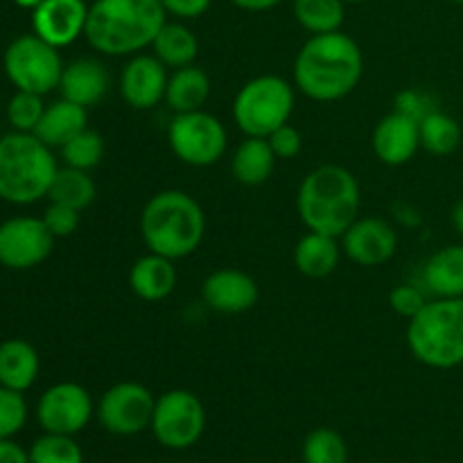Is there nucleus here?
Masks as SVG:
<instances>
[{
  "instance_id": "nucleus-1",
  "label": "nucleus",
  "mask_w": 463,
  "mask_h": 463,
  "mask_svg": "<svg viewBox=\"0 0 463 463\" xmlns=\"http://www.w3.org/2000/svg\"><path fill=\"white\" fill-rule=\"evenodd\" d=\"M364 59L355 41L344 32L312 34L294 59V84L317 102L346 98L360 84Z\"/></svg>"
},
{
  "instance_id": "nucleus-2",
  "label": "nucleus",
  "mask_w": 463,
  "mask_h": 463,
  "mask_svg": "<svg viewBox=\"0 0 463 463\" xmlns=\"http://www.w3.org/2000/svg\"><path fill=\"white\" fill-rule=\"evenodd\" d=\"M161 0H95L89 7L84 36L107 57L138 54L154 43L165 25Z\"/></svg>"
},
{
  "instance_id": "nucleus-3",
  "label": "nucleus",
  "mask_w": 463,
  "mask_h": 463,
  "mask_svg": "<svg viewBox=\"0 0 463 463\" xmlns=\"http://www.w3.org/2000/svg\"><path fill=\"white\" fill-rule=\"evenodd\" d=\"M360 184L355 175L342 165L315 167L298 185V217L317 233L342 238L360 217Z\"/></svg>"
},
{
  "instance_id": "nucleus-4",
  "label": "nucleus",
  "mask_w": 463,
  "mask_h": 463,
  "mask_svg": "<svg viewBox=\"0 0 463 463\" xmlns=\"http://www.w3.org/2000/svg\"><path fill=\"white\" fill-rule=\"evenodd\" d=\"M206 233V217L197 199L184 190L156 193L140 213V235L147 249L170 260L194 253Z\"/></svg>"
},
{
  "instance_id": "nucleus-5",
  "label": "nucleus",
  "mask_w": 463,
  "mask_h": 463,
  "mask_svg": "<svg viewBox=\"0 0 463 463\" xmlns=\"http://www.w3.org/2000/svg\"><path fill=\"white\" fill-rule=\"evenodd\" d=\"M57 170L50 147L34 134L14 131L0 138V199L5 202L23 206L48 197Z\"/></svg>"
},
{
  "instance_id": "nucleus-6",
  "label": "nucleus",
  "mask_w": 463,
  "mask_h": 463,
  "mask_svg": "<svg viewBox=\"0 0 463 463\" xmlns=\"http://www.w3.org/2000/svg\"><path fill=\"white\" fill-rule=\"evenodd\" d=\"M407 346L420 364L448 371L463 364V298H432L410 319Z\"/></svg>"
},
{
  "instance_id": "nucleus-7",
  "label": "nucleus",
  "mask_w": 463,
  "mask_h": 463,
  "mask_svg": "<svg viewBox=\"0 0 463 463\" xmlns=\"http://www.w3.org/2000/svg\"><path fill=\"white\" fill-rule=\"evenodd\" d=\"M294 111V89L279 75H260L238 90L233 102L235 125L244 136L267 138L288 125Z\"/></svg>"
},
{
  "instance_id": "nucleus-8",
  "label": "nucleus",
  "mask_w": 463,
  "mask_h": 463,
  "mask_svg": "<svg viewBox=\"0 0 463 463\" xmlns=\"http://www.w3.org/2000/svg\"><path fill=\"white\" fill-rule=\"evenodd\" d=\"M5 71L18 90L45 95L59 89L63 63L59 48L36 34L18 36L5 52Z\"/></svg>"
},
{
  "instance_id": "nucleus-9",
  "label": "nucleus",
  "mask_w": 463,
  "mask_h": 463,
  "mask_svg": "<svg viewBox=\"0 0 463 463\" xmlns=\"http://www.w3.org/2000/svg\"><path fill=\"white\" fill-rule=\"evenodd\" d=\"M154 439L167 450H188L206 430L203 402L188 389H172L156 398L152 414Z\"/></svg>"
},
{
  "instance_id": "nucleus-10",
  "label": "nucleus",
  "mask_w": 463,
  "mask_h": 463,
  "mask_svg": "<svg viewBox=\"0 0 463 463\" xmlns=\"http://www.w3.org/2000/svg\"><path fill=\"white\" fill-rule=\"evenodd\" d=\"M167 143L181 163L193 167H208L220 161L226 152L224 125L203 109L176 113L167 127Z\"/></svg>"
},
{
  "instance_id": "nucleus-11",
  "label": "nucleus",
  "mask_w": 463,
  "mask_h": 463,
  "mask_svg": "<svg viewBox=\"0 0 463 463\" xmlns=\"http://www.w3.org/2000/svg\"><path fill=\"white\" fill-rule=\"evenodd\" d=\"M156 398L140 383H118L99 398L95 414L99 425L116 437H136L152 425Z\"/></svg>"
},
{
  "instance_id": "nucleus-12",
  "label": "nucleus",
  "mask_w": 463,
  "mask_h": 463,
  "mask_svg": "<svg viewBox=\"0 0 463 463\" xmlns=\"http://www.w3.org/2000/svg\"><path fill=\"white\" fill-rule=\"evenodd\" d=\"M95 414L93 398L81 384L59 383L45 389L36 405V420L45 432L75 437Z\"/></svg>"
},
{
  "instance_id": "nucleus-13",
  "label": "nucleus",
  "mask_w": 463,
  "mask_h": 463,
  "mask_svg": "<svg viewBox=\"0 0 463 463\" xmlns=\"http://www.w3.org/2000/svg\"><path fill=\"white\" fill-rule=\"evenodd\" d=\"M54 235L43 220L14 217L0 224V265L9 269H32L52 253Z\"/></svg>"
},
{
  "instance_id": "nucleus-14",
  "label": "nucleus",
  "mask_w": 463,
  "mask_h": 463,
  "mask_svg": "<svg viewBox=\"0 0 463 463\" xmlns=\"http://www.w3.org/2000/svg\"><path fill=\"white\" fill-rule=\"evenodd\" d=\"M342 238L344 253L360 267L384 265L398 249L396 229L380 217H357Z\"/></svg>"
},
{
  "instance_id": "nucleus-15",
  "label": "nucleus",
  "mask_w": 463,
  "mask_h": 463,
  "mask_svg": "<svg viewBox=\"0 0 463 463\" xmlns=\"http://www.w3.org/2000/svg\"><path fill=\"white\" fill-rule=\"evenodd\" d=\"M89 5L84 0H43L32 14L34 34L54 48L75 43L86 30Z\"/></svg>"
},
{
  "instance_id": "nucleus-16",
  "label": "nucleus",
  "mask_w": 463,
  "mask_h": 463,
  "mask_svg": "<svg viewBox=\"0 0 463 463\" xmlns=\"http://www.w3.org/2000/svg\"><path fill=\"white\" fill-rule=\"evenodd\" d=\"M165 63L154 54H136L120 75V93L131 109L147 111L165 99L167 71Z\"/></svg>"
},
{
  "instance_id": "nucleus-17",
  "label": "nucleus",
  "mask_w": 463,
  "mask_h": 463,
  "mask_svg": "<svg viewBox=\"0 0 463 463\" xmlns=\"http://www.w3.org/2000/svg\"><path fill=\"white\" fill-rule=\"evenodd\" d=\"M258 283L240 269H217L206 276L202 298L211 310L222 315H242L258 303Z\"/></svg>"
},
{
  "instance_id": "nucleus-18",
  "label": "nucleus",
  "mask_w": 463,
  "mask_h": 463,
  "mask_svg": "<svg viewBox=\"0 0 463 463\" xmlns=\"http://www.w3.org/2000/svg\"><path fill=\"white\" fill-rule=\"evenodd\" d=\"M371 145H373L375 156L384 165H405L416 156L420 147L419 122L402 116V113L392 111L375 125Z\"/></svg>"
},
{
  "instance_id": "nucleus-19",
  "label": "nucleus",
  "mask_w": 463,
  "mask_h": 463,
  "mask_svg": "<svg viewBox=\"0 0 463 463\" xmlns=\"http://www.w3.org/2000/svg\"><path fill=\"white\" fill-rule=\"evenodd\" d=\"M63 99L90 109L102 102L109 90V72L98 59H75L63 66L61 81H59Z\"/></svg>"
},
{
  "instance_id": "nucleus-20",
  "label": "nucleus",
  "mask_w": 463,
  "mask_h": 463,
  "mask_svg": "<svg viewBox=\"0 0 463 463\" xmlns=\"http://www.w3.org/2000/svg\"><path fill=\"white\" fill-rule=\"evenodd\" d=\"M176 279L179 276H176L175 260L152 251L138 258L129 271V285L134 294L149 303L170 297L176 288Z\"/></svg>"
},
{
  "instance_id": "nucleus-21",
  "label": "nucleus",
  "mask_w": 463,
  "mask_h": 463,
  "mask_svg": "<svg viewBox=\"0 0 463 463\" xmlns=\"http://www.w3.org/2000/svg\"><path fill=\"white\" fill-rule=\"evenodd\" d=\"M423 285L434 298H463V244H448L428 258Z\"/></svg>"
},
{
  "instance_id": "nucleus-22",
  "label": "nucleus",
  "mask_w": 463,
  "mask_h": 463,
  "mask_svg": "<svg viewBox=\"0 0 463 463\" xmlns=\"http://www.w3.org/2000/svg\"><path fill=\"white\" fill-rule=\"evenodd\" d=\"M86 127H89L86 109L71 102V99L61 98L59 102H52L50 107H45L41 122L34 129V136L43 140L48 147L61 149L68 140H72L77 134H81Z\"/></svg>"
},
{
  "instance_id": "nucleus-23",
  "label": "nucleus",
  "mask_w": 463,
  "mask_h": 463,
  "mask_svg": "<svg viewBox=\"0 0 463 463\" xmlns=\"http://www.w3.org/2000/svg\"><path fill=\"white\" fill-rule=\"evenodd\" d=\"M39 375V353L25 339L0 344V384L14 392H27Z\"/></svg>"
},
{
  "instance_id": "nucleus-24",
  "label": "nucleus",
  "mask_w": 463,
  "mask_h": 463,
  "mask_svg": "<svg viewBox=\"0 0 463 463\" xmlns=\"http://www.w3.org/2000/svg\"><path fill=\"white\" fill-rule=\"evenodd\" d=\"M342 258V249H339L337 238L326 233H310L303 235L298 240L297 249H294V265L307 279H326L333 274Z\"/></svg>"
},
{
  "instance_id": "nucleus-25",
  "label": "nucleus",
  "mask_w": 463,
  "mask_h": 463,
  "mask_svg": "<svg viewBox=\"0 0 463 463\" xmlns=\"http://www.w3.org/2000/svg\"><path fill=\"white\" fill-rule=\"evenodd\" d=\"M211 98V80L197 66L176 68L167 80L165 102L175 113L199 111Z\"/></svg>"
},
{
  "instance_id": "nucleus-26",
  "label": "nucleus",
  "mask_w": 463,
  "mask_h": 463,
  "mask_svg": "<svg viewBox=\"0 0 463 463\" xmlns=\"http://www.w3.org/2000/svg\"><path fill=\"white\" fill-rule=\"evenodd\" d=\"M276 154L271 149L267 138H253L247 136V140L238 145L231 161L233 176L244 185H262L271 176L276 165Z\"/></svg>"
},
{
  "instance_id": "nucleus-27",
  "label": "nucleus",
  "mask_w": 463,
  "mask_h": 463,
  "mask_svg": "<svg viewBox=\"0 0 463 463\" xmlns=\"http://www.w3.org/2000/svg\"><path fill=\"white\" fill-rule=\"evenodd\" d=\"M154 57L161 59L167 68H184L197 59L199 41L184 23H165L152 43Z\"/></svg>"
},
{
  "instance_id": "nucleus-28",
  "label": "nucleus",
  "mask_w": 463,
  "mask_h": 463,
  "mask_svg": "<svg viewBox=\"0 0 463 463\" xmlns=\"http://www.w3.org/2000/svg\"><path fill=\"white\" fill-rule=\"evenodd\" d=\"M95 194H98V188H95V181L90 179L89 172L68 165L57 170L48 190L50 202L63 203V206H71L80 213L95 202Z\"/></svg>"
},
{
  "instance_id": "nucleus-29",
  "label": "nucleus",
  "mask_w": 463,
  "mask_h": 463,
  "mask_svg": "<svg viewBox=\"0 0 463 463\" xmlns=\"http://www.w3.org/2000/svg\"><path fill=\"white\" fill-rule=\"evenodd\" d=\"M419 134L420 147L434 156H450L461 145L459 122L441 109H437L419 122Z\"/></svg>"
},
{
  "instance_id": "nucleus-30",
  "label": "nucleus",
  "mask_w": 463,
  "mask_h": 463,
  "mask_svg": "<svg viewBox=\"0 0 463 463\" xmlns=\"http://www.w3.org/2000/svg\"><path fill=\"white\" fill-rule=\"evenodd\" d=\"M294 16L303 30L312 34H328L342 27L346 9L344 0H294Z\"/></svg>"
},
{
  "instance_id": "nucleus-31",
  "label": "nucleus",
  "mask_w": 463,
  "mask_h": 463,
  "mask_svg": "<svg viewBox=\"0 0 463 463\" xmlns=\"http://www.w3.org/2000/svg\"><path fill=\"white\" fill-rule=\"evenodd\" d=\"M303 463H348V446L337 430L317 428L301 448Z\"/></svg>"
},
{
  "instance_id": "nucleus-32",
  "label": "nucleus",
  "mask_w": 463,
  "mask_h": 463,
  "mask_svg": "<svg viewBox=\"0 0 463 463\" xmlns=\"http://www.w3.org/2000/svg\"><path fill=\"white\" fill-rule=\"evenodd\" d=\"M30 463H84L80 443L68 434L45 432L32 443Z\"/></svg>"
},
{
  "instance_id": "nucleus-33",
  "label": "nucleus",
  "mask_w": 463,
  "mask_h": 463,
  "mask_svg": "<svg viewBox=\"0 0 463 463\" xmlns=\"http://www.w3.org/2000/svg\"><path fill=\"white\" fill-rule=\"evenodd\" d=\"M104 156V138L98 131L89 129L86 127L81 134H77L75 138L68 140L61 147V158L68 167H77V170H93L95 165H99Z\"/></svg>"
},
{
  "instance_id": "nucleus-34",
  "label": "nucleus",
  "mask_w": 463,
  "mask_h": 463,
  "mask_svg": "<svg viewBox=\"0 0 463 463\" xmlns=\"http://www.w3.org/2000/svg\"><path fill=\"white\" fill-rule=\"evenodd\" d=\"M43 95L30 93V90H18L7 107V118L16 131H25V134H34L36 125L43 116Z\"/></svg>"
},
{
  "instance_id": "nucleus-35",
  "label": "nucleus",
  "mask_w": 463,
  "mask_h": 463,
  "mask_svg": "<svg viewBox=\"0 0 463 463\" xmlns=\"http://www.w3.org/2000/svg\"><path fill=\"white\" fill-rule=\"evenodd\" d=\"M27 405L21 392H14L0 384V441L12 439L25 428Z\"/></svg>"
},
{
  "instance_id": "nucleus-36",
  "label": "nucleus",
  "mask_w": 463,
  "mask_h": 463,
  "mask_svg": "<svg viewBox=\"0 0 463 463\" xmlns=\"http://www.w3.org/2000/svg\"><path fill=\"white\" fill-rule=\"evenodd\" d=\"M437 109L439 107L434 104V99L419 89L401 90V93L396 95V99H393V111L402 113V116L411 118V120H416V122H420L423 118H428L430 113L437 111Z\"/></svg>"
},
{
  "instance_id": "nucleus-37",
  "label": "nucleus",
  "mask_w": 463,
  "mask_h": 463,
  "mask_svg": "<svg viewBox=\"0 0 463 463\" xmlns=\"http://www.w3.org/2000/svg\"><path fill=\"white\" fill-rule=\"evenodd\" d=\"M425 303H428V298H425L423 289L416 288V285H398L389 292V306L396 315L405 317V319H414L423 310Z\"/></svg>"
},
{
  "instance_id": "nucleus-38",
  "label": "nucleus",
  "mask_w": 463,
  "mask_h": 463,
  "mask_svg": "<svg viewBox=\"0 0 463 463\" xmlns=\"http://www.w3.org/2000/svg\"><path fill=\"white\" fill-rule=\"evenodd\" d=\"M41 220L45 222V226H48V231L54 238H68L80 226V211H75L71 206H63V203L50 202V206L45 208Z\"/></svg>"
},
{
  "instance_id": "nucleus-39",
  "label": "nucleus",
  "mask_w": 463,
  "mask_h": 463,
  "mask_svg": "<svg viewBox=\"0 0 463 463\" xmlns=\"http://www.w3.org/2000/svg\"><path fill=\"white\" fill-rule=\"evenodd\" d=\"M271 149H274L276 158H283V161H289V158H297L303 149V136L297 127L288 125L279 127L274 134L267 136Z\"/></svg>"
},
{
  "instance_id": "nucleus-40",
  "label": "nucleus",
  "mask_w": 463,
  "mask_h": 463,
  "mask_svg": "<svg viewBox=\"0 0 463 463\" xmlns=\"http://www.w3.org/2000/svg\"><path fill=\"white\" fill-rule=\"evenodd\" d=\"M213 0H161L163 9L176 18H197L208 12Z\"/></svg>"
},
{
  "instance_id": "nucleus-41",
  "label": "nucleus",
  "mask_w": 463,
  "mask_h": 463,
  "mask_svg": "<svg viewBox=\"0 0 463 463\" xmlns=\"http://www.w3.org/2000/svg\"><path fill=\"white\" fill-rule=\"evenodd\" d=\"M0 463H30V452L23 450L12 439L0 441Z\"/></svg>"
},
{
  "instance_id": "nucleus-42",
  "label": "nucleus",
  "mask_w": 463,
  "mask_h": 463,
  "mask_svg": "<svg viewBox=\"0 0 463 463\" xmlns=\"http://www.w3.org/2000/svg\"><path fill=\"white\" fill-rule=\"evenodd\" d=\"M231 3L240 9H247V12H267V9L276 7L283 0H231Z\"/></svg>"
},
{
  "instance_id": "nucleus-43",
  "label": "nucleus",
  "mask_w": 463,
  "mask_h": 463,
  "mask_svg": "<svg viewBox=\"0 0 463 463\" xmlns=\"http://www.w3.org/2000/svg\"><path fill=\"white\" fill-rule=\"evenodd\" d=\"M452 226H455L457 233L463 238V199L455 203V208H452Z\"/></svg>"
},
{
  "instance_id": "nucleus-44",
  "label": "nucleus",
  "mask_w": 463,
  "mask_h": 463,
  "mask_svg": "<svg viewBox=\"0 0 463 463\" xmlns=\"http://www.w3.org/2000/svg\"><path fill=\"white\" fill-rule=\"evenodd\" d=\"M14 3L21 5V7H25V9H36L41 3H43V0H14Z\"/></svg>"
},
{
  "instance_id": "nucleus-45",
  "label": "nucleus",
  "mask_w": 463,
  "mask_h": 463,
  "mask_svg": "<svg viewBox=\"0 0 463 463\" xmlns=\"http://www.w3.org/2000/svg\"><path fill=\"white\" fill-rule=\"evenodd\" d=\"M344 3H353V5H360V3H366V0H344Z\"/></svg>"
},
{
  "instance_id": "nucleus-46",
  "label": "nucleus",
  "mask_w": 463,
  "mask_h": 463,
  "mask_svg": "<svg viewBox=\"0 0 463 463\" xmlns=\"http://www.w3.org/2000/svg\"><path fill=\"white\" fill-rule=\"evenodd\" d=\"M452 3H457V5H463V0H452Z\"/></svg>"
}]
</instances>
